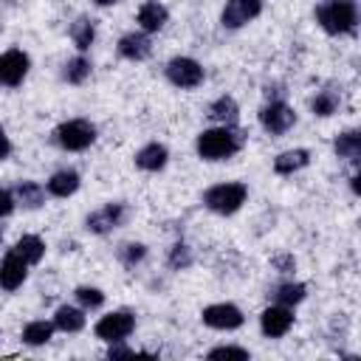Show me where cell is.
Here are the masks:
<instances>
[{
  "instance_id": "5b68a950",
  "label": "cell",
  "mask_w": 361,
  "mask_h": 361,
  "mask_svg": "<svg viewBox=\"0 0 361 361\" xmlns=\"http://www.w3.org/2000/svg\"><path fill=\"white\" fill-rule=\"evenodd\" d=\"M133 330H135V313L133 310H113V313L102 316L93 327L96 338H102L107 344L110 341H127L133 336Z\"/></svg>"
},
{
  "instance_id": "ac0fdd59",
  "label": "cell",
  "mask_w": 361,
  "mask_h": 361,
  "mask_svg": "<svg viewBox=\"0 0 361 361\" xmlns=\"http://www.w3.org/2000/svg\"><path fill=\"white\" fill-rule=\"evenodd\" d=\"M209 118L217 121L220 127H234L240 121V104L231 96H220L209 104Z\"/></svg>"
},
{
  "instance_id": "f546056e",
  "label": "cell",
  "mask_w": 361,
  "mask_h": 361,
  "mask_svg": "<svg viewBox=\"0 0 361 361\" xmlns=\"http://www.w3.org/2000/svg\"><path fill=\"white\" fill-rule=\"evenodd\" d=\"M166 262H169V268H172V271H186V268L195 262V257H192V248H189L186 243H175V245L169 248V257H166Z\"/></svg>"
},
{
  "instance_id": "3957f363",
  "label": "cell",
  "mask_w": 361,
  "mask_h": 361,
  "mask_svg": "<svg viewBox=\"0 0 361 361\" xmlns=\"http://www.w3.org/2000/svg\"><path fill=\"white\" fill-rule=\"evenodd\" d=\"M245 197H248V186H245V183H240V180H226V183H214V186H209V189L203 192V206H206L209 212H214V214L228 217V214H234V212L243 209Z\"/></svg>"
},
{
  "instance_id": "2e32d148",
  "label": "cell",
  "mask_w": 361,
  "mask_h": 361,
  "mask_svg": "<svg viewBox=\"0 0 361 361\" xmlns=\"http://www.w3.org/2000/svg\"><path fill=\"white\" fill-rule=\"evenodd\" d=\"M166 161H169V149L158 141H149L135 152V166L144 172H158L166 166Z\"/></svg>"
},
{
  "instance_id": "cb8c5ba5",
  "label": "cell",
  "mask_w": 361,
  "mask_h": 361,
  "mask_svg": "<svg viewBox=\"0 0 361 361\" xmlns=\"http://www.w3.org/2000/svg\"><path fill=\"white\" fill-rule=\"evenodd\" d=\"M54 322H45V319H37V322H28L25 327H23V344H28V347H42V344H48L51 341V336H54Z\"/></svg>"
},
{
  "instance_id": "8d00e7d4",
  "label": "cell",
  "mask_w": 361,
  "mask_h": 361,
  "mask_svg": "<svg viewBox=\"0 0 361 361\" xmlns=\"http://www.w3.org/2000/svg\"><path fill=\"white\" fill-rule=\"evenodd\" d=\"M93 3H96V6H116L118 0H93Z\"/></svg>"
},
{
  "instance_id": "603a6c76",
  "label": "cell",
  "mask_w": 361,
  "mask_h": 361,
  "mask_svg": "<svg viewBox=\"0 0 361 361\" xmlns=\"http://www.w3.org/2000/svg\"><path fill=\"white\" fill-rule=\"evenodd\" d=\"M11 195L23 209H39L45 203V189L37 180H20Z\"/></svg>"
},
{
  "instance_id": "9a60e30c",
  "label": "cell",
  "mask_w": 361,
  "mask_h": 361,
  "mask_svg": "<svg viewBox=\"0 0 361 361\" xmlns=\"http://www.w3.org/2000/svg\"><path fill=\"white\" fill-rule=\"evenodd\" d=\"M118 54H121L124 59H133V62L147 59V56L152 54V39H149V34H144V31H130V34H124V37L118 39Z\"/></svg>"
},
{
  "instance_id": "7402d4cb",
  "label": "cell",
  "mask_w": 361,
  "mask_h": 361,
  "mask_svg": "<svg viewBox=\"0 0 361 361\" xmlns=\"http://www.w3.org/2000/svg\"><path fill=\"white\" fill-rule=\"evenodd\" d=\"M268 296H271L276 305L293 307V305L305 302V296H307V288H305L302 282H293V279H288V282H279V285H274Z\"/></svg>"
},
{
  "instance_id": "e0dca14e",
  "label": "cell",
  "mask_w": 361,
  "mask_h": 361,
  "mask_svg": "<svg viewBox=\"0 0 361 361\" xmlns=\"http://www.w3.org/2000/svg\"><path fill=\"white\" fill-rule=\"evenodd\" d=\"M87 324V316H85V307H73V305H59L56 313H54V327L62 330V333H79L85 330Z\"/></svg>"
},
{
  "instance_id": "d6a6232c",
  "label": "cell",
  "mask_w": 361,
  "mask_h": 361,
  "mask_svg": "<svg viewBox=\"0 0 361 361\" xmlns=\"http://www.w3.org/2000/svg\"><path fill=\"white\" fill-rule=\"evenodd\" d=\"M209 358H248V350L245 347H234V344H223V347L209 350Z\"/></svg>"
},
{
  "instance_id": "6da1fadb",
  "label": "cell",
  "mask_w": 361,
  "mask_h": 361,
  "mask_svg": "<svg viewBox=\"0 0 361 361\" xmlns=\"http://www.w3.org/2000/svg\"><path fill=\"white\" fill-rule=\"evenodd\" d=\"M197 147V155L203 161H228L231 155L240 152L243 147V135L234 130V127H212V130H203L195 141Z\"/></svg>"
},
{
  "instance_id": "44dd1931",
  "label": "cell",
  "mask_w": 361,
  "mask_h": 361,
  "mask_svg": "<svg viewBox=\"0 0 361 361\" xmlns=\"http://www.w3.org/2000/svg\"><path fill=\"white\" fill-rule=\"evenodd\" d=\"M333 149H336L338 158H344V161H350V164H358V158H361V133H358V130H344V133H338L336 141H333Z\"/></svg>"
},
{
  "instance_id": "30bf717a",
  "label": "cell",
  "mask_w": 361,
  "mask_h": 361,
  "mask_svg": "<svg viewBox=\"0 0 361 361\" xmlns=\"http://www.w3.org/2000/svg\"><path fill=\"white\" fill-rule=\"evenodd\" d=\"M262 11V0H226L223 11H220V23L223 28H243L251 20H257Z\"/></svg>"
},
{
  "instance_id": "74e56055",
  "label": "cell",
  "mask_w": 361,
  "mask_h": 361,
  "mask_svg": "<svg viewBox=\"0 0 361 361\" xmlns=\"http://www.w3.org/2000/svg\"><path fill=\"white\" fill-rule=\"evenodd\" d=\"M0 243H3V228H0Z\"/></svg>"
},
{
  "instance_id": "d4e9b609",
  "label": "cell",
  "mask_w": 361,
  "mask_h": 361,
  "mask_svg": "<svg viewBox=\"0 0 361 361\" xmlns=\"http://www.w3.org/2000/svg\"><path fill=\"white\" fill-rule=\"evenodd\" d=\"M11 251H17L28 265H37V262L45 257V243H42L37 234H23V237L14 243Z\"/></svg>"
},
{
  "instance_id": "ba28073f",
  "label": "cell",
  "mask_w": 361,
  "mask_h": 361,
  "mask_svg": "<svg viewBox=\"0 0 361 361\" xmlns=\"http://www.w3.org/2000/svg\"><path fill=\"white\" fill-rule=\"evenodd\" d=\"M200 319H203V324L212 327V330H237V327H243V322H245L243 310H240L237 305H231V302H217V305L203 307Z\"/></svg>"
},
{
  "instance_id": "d590c367",
  "label": "cell",
  "mask_w": 361,
  "mask_h": 361,
  "mask_svg": "<svg viewBox=\"0 0 361 361\" xmlns=\"http://www.w3.org/2000/svg\"><path fill=\"white\" fill-rule=\"evenodd\" d=\"M11 155V141H8V135H6V130L0 127V161H6Z\"/></svg>"
},
{
  "instance_id": "836d02e7",
  "label": "cell",
  "mask_w": 361,
  "mask_h": 361,
  "mask_svg": "<svg viewBox=\"0 0 361 361\" xmlns=\"http://www.w3.org/2000/svg\"><path fill=\"white\" fill-rule=\"evenodd\" d=\"M130 355H135L133 347H127L124 341H110V347H107V358H130Z\"/></svg>"
},
{
  "instance_id": "f1b7e54d",
  "label": "cell",
  "mask_w": 361,
  "mask_h": 361,
  "mask_svg": "<svg viewBox=\"0 0 361 361\" xmlns=\"http://www.w3.org/2000/svg\"><path fill=\"white\" fill-rule=\"evenodd\" d=\"M73 296H76L79 307H85V310H96V307L104 305V290L102 288H93V285H79L73 290Z\"/></svg>"
},
{
  "instance_id": "9c48e42d",
  "label": "cell",
  "mask_w": 361,
  "mask_h": 361,
  "mask_svg": "<svg viewBox=\"0 0 361 361\" xmlns=\"http://www.w3.org/2000/svg\"><path fill=\"white\" fill-rule=\"evenodd\" d=\"M127 217V206L124 203H104L102 209L90 212L85 217V228L90 234H110L113 228H118Z\"/></svg>"
},
{
  "instance_id": "277c9868",
  "label": "cell",
  "mask_w": 361,
  "mask_h": 361,
  "mask_svg": "<svg viewBox=\"0 0 361 361\" xmlns=\"http://www.w3.org/2000/svg\"><path fill=\"white\" fill-rule=\"evenodd\" d=\"M54 141L68 152H82L96 141V124L87 118H68L54 130Z\"/></svg>"
},
{
  "instance_id": "4316f807",
  "label": "cell",
  "mask_w": 361,
  "mask_h": 361,
  "mask_svg": "<svg viewBox=\"0 0 361 361\" xmlns=\"http://www.w3.org/2000/svg\"><path fill=\"white\" fill-rule=\"evenodd\" d=\"M90 59L87 56H71L68 62H65V68H62V79L68 82V85H82L87 76H90Z\"/></svg>"
},
{
  "instance_id": "83f0119b",
  "label": "cell",
  "mask_w": 361,
  "mask_h": 361,
  "mask_svg": "<svg viewBox=\"0 0 361 361\" xmlns=\"http://www.w3.org/2000/svg\"><path fill=\"white\" fill-rule=\"evenodd\" d=\"M338 104H341V93H336L333 87H327V90H319V93L310 99V110H313L316 116H322V118L333 116V113L338 110Z\"/></svg>"
},
{
  "instance_id": "484cf974",
  "label": "cell",
  "mask_w": 361,
  "mask_h": 361,
  "mask_svg": "<svg viewBox=\"0 0 361 361\" xmlns=\"http://www.w3.org/2000/svg\"><path fill=\"white\" fill-rule=\"evenodd\" d=\"M71 39H73V45H76L79 51H87V48L93 45V39H96V25H93V20H90V17H76V20L71 23Z\"/></svg>"
},
{
  "instance_id": "e575fe53",
  "label": "cell",
  "mask_w": 361,
  "mask_h": 361,
  "mask_svg": "<svg viewBox=\"0 0 361 361\" xmlns=\"http://www.w3.org/2000/svg\"><path fill=\"white\" fill-rule=\"evenodd\" d=\"M14 206H17L14 195H11L8 189H0V217H8V214L14 212Z\"/></svg>"
},
{
  "instance_id": "8fae6325",
  "label": "cell",
  "mask_w": 361,
  "mask_h": 361,
  "mask_svg": "<svg viewBox=\"0 0 361 361\" xmlns=\"http://www.w3.org/2000/svg\"><path fill=\"white\" fill-rule=\"evenodd\" d=\"M293 327V310L285 307V305H268L262 313H259V330L262 336L268 338H282L288 336V330Z\"/></svg>"
},
{
  "instance_id": "7a4b0ae2",
  "label": "cell",
  "mask_w": 361,
  "mask_h": 361,
  "mask_svg": "<svg viewBox=\"0 0 361 361\" xmlns=\"http://www.w3.org/2000/svg\"><path fill=\"white\" fill-rule=\"evenodd\" d=\"M316 20L319 25L338 37V34H350L358 23V8H355V0H322L316 6Z\"/></svg>"
},
{
  "instance_id": "7c38bea8",
  "label": "cell",
  "mask_w": 361,
  "mask_h": 361,
  "mask_svg": "<svg viewBox=\"0 0 361 361\" xmlns=\"http://www.w3.org/2000/svg\"><path fill=\"white\" fill-rule=\"evenodd\" d=\"M28 68H31V59H28L25 51L11 48V51L0 54V85L17 87V85L28 76Z\"/></svg>"
},
{
  "instance_id": "4fadbf2b",
  "label": "cell",
  "mask_w": 361,
  "mask_h": 361,
  "mask_svg": "<svg viewBox=\"0 0 361 361\" xmlns=\"http://www.w3.org/2000/svg\"><path fill=\"white\" fill-rule=\"evenodd\" d=\"M28 276V262L17 254V251H8L0 262V288L3 290H17Z\"/></svg>"
},
{
  "instance_id": "8992f818",
  "label": "cell",
  "mask_w": 361,
  "mask_h": 361,
  "mask_svg": "<svg viewBox=\"0 0 361 361\" xmlns=\"http://www.w3.org/2000/svg\"><path fill=\"white\" fill-rule=\"evenodd\" d=\"M203 76H206L203 73V65L197 59H192V56H175V59L166 62V79L175 87H180V90L197 87L203 82Z\"/></svg>"
},
{
  "instance_id": "ffe728a7",
  "label": "cell",
  "mask_w": 361,
  "mask_h": 361,
  "mask_svg": "<svg viewBox=\"0 0 361 361\" xmlns=\"http://www.w3.org/2000/svg\"><path fill=\"white\" fill-rule=\"evenodd\" d=\"M79 183H82V178H79L76 169H59V172H54L48 178V195H54V197H71L79 189Z\"/></svg>"
},
{
  "instance_id": "5bb4252c",
  "label": "cell",
  "mask_w": 361,
  "mask_h": 361,
  "mask_svg": "<svg viewBox=\"0 0 361 361\" xmlns=\"http://www.w3.org/2000/svg\"><path fill=\"white\" fill-rule=\"evenodd\" d=\"M166 20H169V11H166V6L158 3V0H144V3L138 6V11H135V23H138V28H141L144 34L161 31V28L166 25Z\"/></svg>"
},
{
  "instance_id": "52a82bcc",
  "label": "cell",
  "mask_w": 361,
  "mask_h": 361,
  "mask_svg": "<svg viewBox=\"0 0 361 361\" xmlns=\"http://www.w3.org/2000/svg\"><path fill=\"white\" fill-rule=\"evenodd\" d=\"M259 124L265 133L271 135H285L293 124H296V113L293 107H288L282 99H271L262 110H259Z\"/></svg>"
},
{
  "instance_id": "1f68e13d",
  "label": "cell",
  "mask_w": 361,
  "mask_h": 361,
  "mask_svg": "<svg viewBox=\"0 0 361 361\" xmlns=\"http://www.w3.org/2000/svg\"><path fill=\"white\" fill-rule=\"evenodd\" d=\"M271 268H274L276 274L288 276V274L296 271V257H293V254H276V257H271Z\"/></svg>"
},
{
  "instance_id": "4dcf8cb0",
  "label": "cell",
  "mask_w": 361,
  "mask_h": 361,
  "mask_svg": "<svg viewBox=\"0 0 361 361\" xmlns=\"http://www.w3.org/2000/svg\"><path fill=\"white\" fill-rule=\"evenodd\" d=\"M144 257H147V245H144V243H124V245L118 248V259H121L127 268H135Z\"/></svg>"
},
{
  "instance_id": "d6986e66",
  "label": "cell",
  "mask_w": 361,
  "mask_h": 361,
  "mask_svg": "<svg viewBox=\"0 0 361 361\" xmlns=\"http://www.w3.org/2000/svg\"><path fill=\"white\" fill-rule=\"evenodd\" d=\"M307 164H310V152L296 147V149H285V152H279L274 158V172L276 175H293V172L305 169Z\"/></svg>"
}]
</instances>
